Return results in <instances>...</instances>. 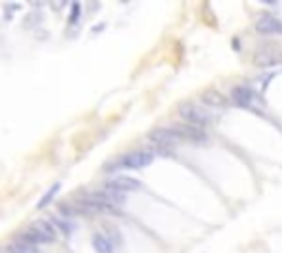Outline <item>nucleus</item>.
<instances>
[{"label":"nucleus","mask_w":282,"mask_h":253,"mask_svg":"<svg viewBox=\"0 0 282 253\" xmlns=\"http://www.w3.org/2000/svg\"><path fill=\"white\" fill-rule=\"evenodd\" d=\"M55 236H58V231H55L53 222H49V220H36L29 229L22 231L18 238L38 246V244H44V242H53Z\"/></svg>","instance_id":"obj_1"},{"label":"nucleus","mask_w":282,"mask_h":253,"mask_svg":"<svg viewBox=\"0 0 282 253\" xmlns=\"http://www.w3.org/2000/svg\"><path fill=\"white\" fill-rule=\"evenodd\" d=\"M154 161V152L150 150H137V152H128L124 156H119L117 161L108 163L106 170H139V168H146Z\"/></svg>","instance_id":"obj_2"},{"label":"nucleus","mask_w":282,"mask_h":253,"mask_svg":"<svg viewBox=\"0 0 282 253\" xmlns=\"http://www.w3.org/2000/svg\"><path fill=\"white\" fill-rule=\"evenodd\" d=\"M179 114L185 119V124L196 126V128H207V126H214V114H209L203 106H196V104H183L179 110Z\"/></svg>","instance_id":"obj_3"},{"label":"nucleus","mask_w":282,"mask_h":253,"mask_svg":"<svg viewBox=\"0 0 282 253\" xmlns=\"http://www.w3.org/2000/svg\"><path fill=\"white\" fill-rule=\"evenodd\" d=\"M119 244H121V238L117 231H115V227H108L104 231H95L93 234V249L97 253H115Z\"/></svg>","instance_id":"obj_4"},{"label":"nucleus","mask_w":282,"mask_h":253,"mask_svg":"<svg viewBox=\"0 0 282 253\" xmlns=\"http://www.w3.org/2000/svg\"><path fill=\"white\" fill-rule=\"evenodd\" d=\"M231 102L240 108H256L260 104V99L249 86H234L231 88Z\"/></svg>","instance_id":"obj_5"},{"label":"nucleus","mask_w":282,"mask_h":253,"mask_svg":"<svg viewBox=\"0 0 282 253\" xmlns=\"http://www.w3.org/2000/svg\"><path fill=\"white\" fill-rule=\"evenodd\" d=\"M174 130H176V134L181 136V141L196 143V146H205V143H207V134H205V130L196 128V126L181 124V126H174Z\"/></svg>","instance_id":"obj_6"},{"label":"nucleus","mask_w":282,"mask_h":253,"mask_svg":"<svg viewBox=\"0 0 282 253\" xmlns=\"http://www.w3.org/2000/svg\"><path fill=\"white\" fill-rule=\"evenodd\" d=\"M150 141L154 146H159V150H163V148H168V146L181 143V136L176 134L174 128H157L150 132Z\"/></svg>","instance_id":"obj_7"},{"label":"nucleus","mask_w":282,"mask_h":253,"mask_svg":"<svg viewBox=\"0 0 282 253\" xmlns=\"http://www.w3.org/2000/svg\"><path fill=\"white\" fill-rule=\"evenodd\" d=\"M106 190L113 192H121V194H128V192H137L141 190V183L132 176H113L106 180Z\"/></svg>","instance_id":"obj_8"},{"label":"nucleus","mask_w":282,"mask_h":253,"mask_svg":"<svg viewBox=\"0 0 282 253\" xmlns=\"http://www.w3.org/2000/svg\"><path fill=\"white\" fill-rule=\"evenodd\" d=\"M258 33H264V36H271V33H282V20H278L271 14H264L258 18L256 22Z\"/></svg>","instance_id":"obj_9"},{"label":"nucleus","mask_w":282,"mask_h":253,"mask_svg":"<svg viewBox=\"0 0 282 253\" xmlns=\"http://www.w3.org/2000/svg\"><path fill=\"white\" fill-rule=\"evenodd\" d=\"M282 62V51L278 48H262L256 53V64L258 66H271V64H280Z\"/></svg>","instance_id":"obj_10"},{"label":"nucleus","mask_w":282,"mask_h":253,"mask_svg":"<svg viewBox=\"0 0 282 253\" xmlns=\"http://www.w3.org/2000/svg\"><path fill=\"white\" fill-rule=\"evenodd\" d=\"M5 253H40V251H38L36 244H29V242L16 238L14 242H9V244L5 246Z\"/></svg>","instance_id":"obj_11"},{"label":"nucleus","mask_w":282,"mask_h":253,"mask_svg":"<svg viewBox=\"0 0 282 253\" xmlns=\"http://www.w3.org/2000/svg\"><path fill=\"white\" fill-rule=\"evenodd\" d=\"M201 99H203V104L205 106H214V108H225V97L220 95L218 90H214V88H209V90H205L201 95Z\"/></svg>","instance_id":"obj_12"},{"label":"nucleus","mask_w":282,"mask_h":253,"mask_svg":"<svg viewBox=\"0 0 282 253\" xmlns=\"http://www.w3.org/2000/svg\"><path fill=\"white\" fill-rule=\"evenodd\" d=\"M51 222H53V227L60 229L64 236H71L75 231V224L71 222L69 218H64V216H55V218H51Z\"/></svg>","instance_id":"obj_13"},{"label":"nucleus","mask_w":282,"mask_h":253,"mask_svg":"<svg viewBox=\"0 0 282 253\" xmlns=\"http://www.w3.org/2000/svg\"><path fill=\"white\" fill-rule=\"evenodd\" d=\"M58 192H60V183H53V187H49V190H47V194H44L42 198H40V202H38V207H47L49 205V202H51L53 200V196L55 194H58Z\"/></svg>","instance_id":"obj_14"},{"label":"nucleus","mask_w":282,"mask_h":253,"mask_svg":"<svg viewBox=\"0 0 282 253\" xmlns=\"http://www.w3.org/2000/svg\"><path fill=\"white\" fill-rule=\"evenodd\" d=\"M80 11H82L80 2H73V4H71V16H69V24H77V22H80Z\"/></svg>","instance_id":"obj_15"},{"label":"nucleus","mask_w":282,"mask_h":253,"mask_svg":"<svg viewBox=\"0 0 282 253\" xmlns=\"http://www.w3.org/2000/svg\"><path fill=\"white\" fill-rule=\"evenodd\" d=\"M18 9H20L18 4H5V20H9L11 14H14V11H18Z\"/></svg>","instance_id":"obj_16"}]
</instances>
